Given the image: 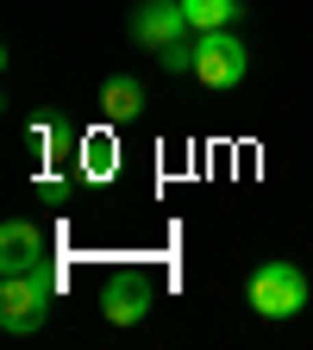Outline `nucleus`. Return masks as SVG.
<instances>
[{"instance_id": "obj_1", "label": "nucleus", "mask_w": 313, "mask_h": 350, "mask_svg": "<svg viewBox=\"0 0 313 350\" xmlns=\"http://www.w3.org/2000/svg\"><path fill=\"white\" fill-rule=\"evenodd\" d=\"M245 306L263 313V319H295L307 306V275L295 262H257L251 282H245Z\"/></svg>"}, {"instance_id": "obj_2", "label": "nucleus", "mask_w": 313, "mask_h": 350, "mask_svg": "<svg viewBox=\"0 0 313 350\" xmlns=\"http://www.w3.org/2000/svg\"><path fill=\"white\" fill-rule=\"evenodd\" d=\"M51 294H57L51 262H44V269H25V275H7L0 282V325L7 332H38L44 313H51Z\"/></svg>"}, {"instance_id": "obj_3", "label": "nucleus", "mask_w": 313, "mask_h": 350, "mask_svg": "<svg viewBox=\"0 0 313 350\" xmlns=\"http://www.w3.org/2000/svg\"><path fill=\"white\" fill-rule=\"evenodd\" d=\"M251 75V57L232 31H201L195 38V81L201 88H238Z\"/></svg>"}, {"instance_id": "obj_4", "label": "nucleus", "mask_w": 313, "mask_h": 350, "mask_svg": "<svg viewBox=\"0 0 313 350\" xmlns=\"http://www.w3.org/2000/svg\"><path fill=\"white\" fill-rule=\"evenodd\" d=\"M125 31L145 44V51H169V44H182L195 25H188V7L182 0H138L125 19Z\"/></svg>"}, {"instance_id": "obj_5", "label": "nucleus", "mask_w": 313, "mask_h": 350, "mask_svg": "<svg viewBox=\"0 0 313 350\" xmlns=\"http://www.w3.org/2000/svg\"><path fill=\"white\" fill-rule=\"evenodd\" d=\"M44 256H51V238L25 219H7L0 226V275H25V269H44Z\"/></svg>"}, {"instance_id": "obj_6", "label": "nucleus", "mask_w": 313, "mask_h": 350, "mask_svg": "<svg viewBox=\"0 0 313 350\" xmlns=\"http://www.w3.org/2000/svg\"><path fill=\"white\" fill-rule=\"evenodd\" d=\"M101 313H107L113 325H138V319L151 313V282H145V275H113L107 294H101Z\"/></svg>"}, {"instance_id": "obj_7", "label": "nucleus", "mask_w": 313, "mask_h": 350, "mask_svg": "<svg viewBox=\"0 0 313 350\" xmlns=\"http://www.w3.org/2000/svg\"><path fill=\"white\" fill-rule=\"evenodd\" d=\"M101 113L113 119V125H132L145 113V81L138 75H107L101 81Z\"/></svg>"}, {"instance_id": "obj_8", "label": "nucleus", "mask_w": 313, "mask_h": 350, "mask_svg": "<svg viewBox=\"0 0 313 350\" xmlns=\"http://www.w3.org/2000/svg\"><path fill=\"white\" fill-rule=\"evenodd\" d=\"M75 169L88 175V182H113V169H119V144H113V131H88V138L75 144Z\"/></svg>"}, {"instance_id": "obj_9", "label": "nucleus", "mask_w": 313, "mask_h": 350, "mask_svg": "<svg viewBox=\"0 0 313 350\" xmlns=\"http://www.w3.org/2000/svg\"><path fill=\"white\" fill-rule=\"evenodd\" d=\"M25 138H32V150H38V163H63V157H75V131L63 125V119H44V125H32L25 131Z\"/></svg>"}, {"instance_id": "obj_10", "label": "nucleus", "mask_w": 313, "mask_h": 350, "mask_svg": "<svg viewBox=\"0 0 313 350\" xmlns=\"http://www.w3.org/2000/svg\"><path fill=\"white\" fill-rule=\"evenodd\" d=\"M182 7H188V25L195 31H226L245 7H238V0H182Z\"/></svg>"}, {"instance_id": "obj_11", "label": "nucleus", "mask_w": 313, "mask_h": 350, "mask_svg": "<svg viewBox=\"0 0 313 350\" xmlns=\"http://www.w3.org/2000/svg\"><path fill=\"white\" fill-rule=\"evenodd\" d=\"M157 63H163L169 75H188V69H195V44H188V38L169 44V51H157Z\"/></svg>"}, {"instance_id": "obj_12", "label": "nucleus", "mask_w": 313, "mask_h": 350, "mask_svg": "<svg viewBox=\"0 0 313 350\" xmlns=\"http://www.w3.org/2000/svg\"><path fill=\"white\" fill-rule=\"evenodd\" d=\"M38 194L51 200V206H63V200H69V182H57V175H44V182H38Z\"/></svg>"}]
</instances>
